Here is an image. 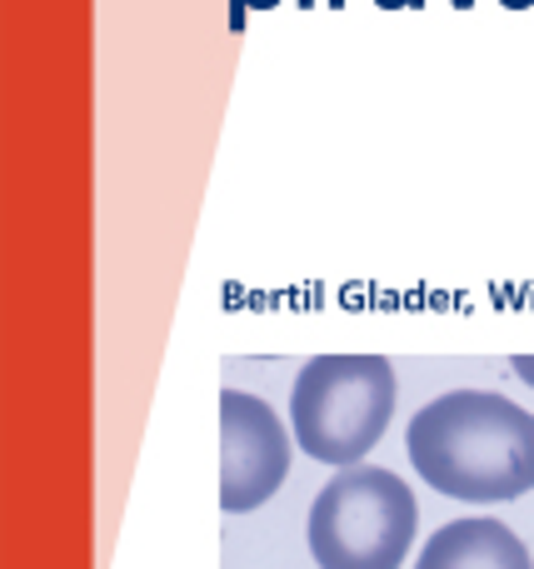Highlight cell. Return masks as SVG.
<instances>
[{"instance_id":"8992f818","label":"cell","mask_w":534,"mask_h":569,"mask_svg":"<svg viewBox=\"0 0 534 569\" xmlns=\"http://www.w3.org/2000/svg\"><path fill=\"white\" fill-rule=\"evenodd\" d=\"M515 370H520V375H525V380L534 385V355H520V360H515Z\"/></svg>"},{"instance_id":"277c9868","label":"cell","mask_w":534,"mask_h":569,"mask_svg":"<svg viewBox=\"0 0 534 569\" xmlns=\"http://www.w3.org/2000/svg\"><path fill=\"white\" fill-rule=\"evenodd\" d=\"M290 475V430L260 395H220V505L245 515L265 505Z\"/></svg>"},{"instance_id":"5b68a950","label":"cell","mask_w":534,"mask_h":569,"mask_svg":"<svg viewBox=\"0 0 534 569\" xmlns=\"http://www.w3.org/2000/svg\"><path fill=\"white\" fill-rule=\"evenodd\" d=\"M415 569H534V565L510 525L485 520V515H465V520H450L430 535Z\"/></svg>"},{"instance_id":"3957f363","label":"cell","mask_w":534,"mask_h":569,"mask_svg":"<svg viewBox=\"0 0 534 569\" xmlns=\"http://www.w3.org/2000/svg\"><path fill=\"white\" fill-rule=\"evenodd\" d=\"M415 530V495L380 465L340 470L310 505V555L320 569H400Z\"/></svg>"},{"instance_id":"6da1fadb","label":"cell","mask_w":534,"mask_h":569,"mask_svg":"<svg viewBox=\"0 0 534 569\" xmlns=\"http://www.w3.org/2000/svg\"><path fill=\"white\" fill-rule=\"evenodd\" d=\"M410 465L450 500L500 505L534 490V415L495 390H450L405 430Z\"/></svg>"},{"instance_id":"7a4b0ae2","label":"cell","mask_w":534,"mask_h":569,"mask_svg":"<svg viewBox=\"0 0 534 569\" xmlns=\"http://www.w3.org/2000/svg\"><path fill=\"white\" fill-rule=\"evenodd\" d=\"M400 380L385 355H315L290 390L295 445L320 465L350 470L395 420Z\"/></svg>"}]
</instances>
